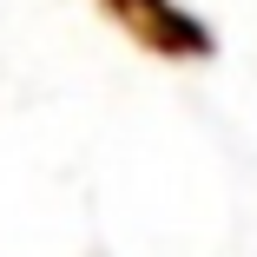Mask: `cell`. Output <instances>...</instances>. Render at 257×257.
<instances>
[{
	"label": "cell",
	"instance_id": "1",
	"mask_svg": "<svg viewBox=\"0 0 257 257\" xmlns=\"http://www.w3.org/2000/svg\"><path fill=\"white\" fill-rule=\"evenodd\" d=\"M99 7L132 46H145L159 60H211L218 53V33L198 14H185L178 0H99Z\"/></svg>",
	"mask_w": 257,
	"mask_h": 257
}]
</instances>
